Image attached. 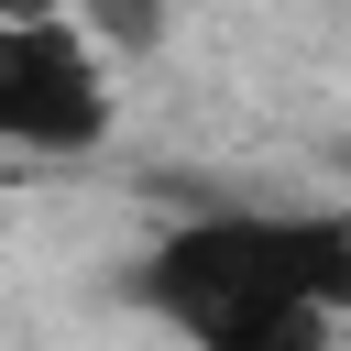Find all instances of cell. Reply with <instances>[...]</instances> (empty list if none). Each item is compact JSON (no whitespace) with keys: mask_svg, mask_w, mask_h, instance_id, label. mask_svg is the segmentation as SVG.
Segmentation results:
<instances>
[{"mask_svg":"<svg viewBox=\"0 0 351 351\" xmlns=\"http://www.w3.org/2000/svg\"><path fill=\"white\" fill-rule=\"evenodd\" d=\"M132 307L197 351H318L351 318V208H197L132 263Z\"/></svg>","mask_w":351,"mask_h":351,"instance_id":"obj_1","label":"cell"},{"mask_svg":"<svg viewBox=\"0 0 351 351\" xmlns=\"http://www.w3.org/2000/svg\"><path fill=\"white\" fill-rule=\"evenodd\" d=\"M110 143V44L66 11H0V154H99Z\"/></svg>","mask_w":351,"mask_h":351,"instance_id":"obj_2","label":"cell"}]
</instances>
